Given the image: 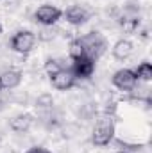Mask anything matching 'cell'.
<instances>
[{
  "label": "cell",
  "mask_w": 152,
  "mask_h": 153,
  "mask_svg": "<svg viewBox=\"0 0 152 153\" xmlns=\"http://www.w3.org/2000/svg\"><path fill=\"white\" fill-rule=\"evenodd\" d=\"M9 45H11V48H13L14 52L27 55V53L34 48V45H36V34L31 32V30H18V32L11 38Z\"/></svg>",
  "instance_id": "277c9868"
},
{
  "label": "cell",
  "mask_w": 152,
  "mask_h": 153,
  "mask_svg": "<svg viewBox=\"0 0 152 153\" xmlns=\"http://www.w3.org/2000/svg\"><path fill=\"white\" fill-rule=\"evenodd\" d=\"M4 91V85H2V78H0V93Z\"/></svg>",
  "instance_id": "d6986e66"
},
{
  "label": "cell",
  "mask_w": 152,
  "mask_h": 153,
  "mask_svg": "<svg viewBox=\"0 0 152 153\" xmlns=\"http://www.w3.org/2000/svg\"><path fill=\"white\" fill-rule=\"evenodd\" d=\"M63 68H66V66L61 61H57V59H47V62H45V71H47L48 76H52L54 73H57Z\"/></svg>",
  "instance_id": "4fadbf2b"
},
{
  "label": "cell",
  "mask_w": 152,
  "mask_h": 153,
  "mask_svg": "<svg viewBox=\"0 0 152 153\" xmlns=\"http://www.w3.org/2000/svg\"><path fill=\"white\" fill-rule=\"evenodd\" d=\"M72 61L74 62H72L70 70L75 75V78H90V76L93 75V71H95V61L91 57L81 55L77 59H72Z\"/></svg>",
  "instance_id": "8992f818"
},
{
  "label": "cell",
  "mask_w": 152,
  "mask_h": 153,
  "mask_svg": "<svg viewBox=\"0 0 152 153\" xmlns=\"http://www.w3.org/2000/svg\"><path fill=\"white\" fill-rule=\"evenodd\" d=\"M63 14H65L66 22H68L70 25H74V27H81V25H84V23L90 20V13H88L84 7H81V5H72V7H68Z\"/></svg>",
  "instance_id": "ba28073f"
},
{
  "label": "cell",
  "mask_w": 152,
  "mask_h": 153,
  "mask_svg": "<svg viewBox=\"0 0 152 153\" xmlns=\"http://www.w3.org/2000/svg\"><path fill=\"white\" fill-rule=\"evenodd\" d=\"M79 41L84 48V55L91 57L93 61H97L99 57H102L108 50V41L100 32H88L84 36H79Z\"/></svg>",
  "instance_id": "6da1fadb"
},
{
  "label": "cell",
  "mask_w": 152,
  "mask_h": 153,
  "mask_svg": "<svg viewBox=\"0 0 152 153\" xmlns=\"http://www.w3.org/2000/svg\"><path fill=\"white\" fill-rule=\"evenodd\" d=\"M22 71H16V70H7L4 71L0 78H2V85L4 89H16L20 84H22Z\"/></svg>",
  "instance_id": "8fae6325"
},
{
  "label": "cell",
  "mask_w": 152,
  "mask_h": 153,
  "mask_svg": "<svg viewBox=\"0 0 152 153\" xmlns=\"http://www.w3.org/2000/svg\"><path fill=\"white\" fill-rule=\"evenodd\" d=\"M4 109H5V102L0 98V111H4Z\"/></svg>",
  "instance_id": "ac0fdd59"
},
{
  "label": "cell",
  "mask_w": 152,
  "mask_h": 153,
  "mask_svg": "<svg viewBox=\"0 0 152 153\" xmlns=\"http://www.w3.org/2000/svg\"><path fill=\"white\" fill-rule=\"evenodd\" d=\"M134 52V45L129 39H118L113 45V57L118 61H125L132 55Z\"/></svg>",
  "instance_id": "30bf717a"
},
{
  "label": "cell",
  "mask_w": 152,
  "mask_h": 153,
  "mask_svg": "<svg viewBox=\"0 0 152 153\" xmlns=\"http://www.w3.org/2000/svg\"><path fill=\"white\" fill-rule=\"evenodd\" d=\"M39 38L43 39V41H47V39H52V38H54V32H50V30H47V29H45V30L41 32V36H39Z\"/></svg>",
  "instance_id": "2e32d148"
},
{
  "label": "cell",
  "mask_w": 152,
  "mask_h": 153,
  "mask_svg": "<svg viewBox=\"0 0 152 153\" xmlns=\"http://www.w3.org/2000/svg\"><path fill=\"white\" fill-rule=\"evenodd\" d=\"M27 153H50V152L45 150V148H41V146H34V148H31Z\"/></svg>",
  "instance_id": "e0dca14e"
},
{
  "label": "cell",
  "mask_w": 152,
  "mask_h": 153,
  "mask_svg": "<svg viewBox=\"0 0 152 153\" xmlns=\"http://www.w3.org/2000/svg\"><path fill=\"white\" fill-rule=\"evenodd\" d=\"M134 75H136V78H138V82L141 80V82H150L152 80V66L150 62H141L136 70H134Z\"/></svg>",
  "instance_id": "7c38bea8"
},
{
  "label": "cell",
  "mask_w": 152,
  "mask_h": 153,
  "mask_svg": "<svg viewBox=\"0 0 152 153\" xmlns=\"http://www.w3.org/2000/svg\"><path fill=\"white\" fill-rule=\"evenodd\" d=\"M0 32H2V23H0Z\"/></svg>",
  "instance_id": "ffe728a7"
},
{
  "label": "cell",
  "mask_w": 152,
  "mask_h": 153,
  "mask_svg": "<svg viewBox=\"0 0 152 153\" xmlns=\"http://www.w3.org/2000/svg\"><path fill=\"white\" fill-rule=\"evenodd\" d=\"M50 82H52V85L57 91H68V89H72L75 85L77 78L72 73L70 68H63V70H59L57 73H54V75L50 76Z\"/></svg>",
  "instance_id": "52a82bcc"
},
{
  "label": "cell",
  "mask_w": 152,
  "mask_h": 153,
  "mask_svg": "<svg viewBox=\"0 0 152 153\" xmlns=\"http://www.w3.org/2000/svg\"><path fill=\"white\" fill-rule=\"evenodd\" d=\"M114 137V123L111 117H102L95 128H93V135H91V143L95 146H108Z\"/></svg>",
  "instance_id": "7a4b0ae2"
},
{
  "label": "cell",
  "mask_w": 152,
  "mask_h": 153,
  "mask_svg": "<svg viewBox=\"0 0 152 153\" xmlns=\"http://www.w3.org/2000/svg\"><path fill=\"white\" fill-rule=\"evenodd\" d=\"M111 82L120 91H132L136 87V84H138V78L134 75V70L122 68V70L114 71V75L111 76Z\"/></svg>",
  "instance_id": "5b68a950"
},
{
  "label": "cell",
  "mask_w": 152,
  "mask_h": 153,
  "mask_svg": "<svg viewBox=\"0 0 152 153\" xmlns=\"http://www.w3.org/2000/svg\"><path fill=\"white\" fill-rule=\"evenodd\" d=\"M81 55H84V48H82L79 38H75V39L70 41V57H72V59H77V57H81Z\"/></svg>",
  "instance_id": "5bb4252c"
},
{
  "label": "cell",
  "mask_w": 152,
  "mask_h": 153,
  "mask_svg": "<svg viewBox=\"0 0 152 153\" xmlns=\"http://www.w3.org/2000/svg\"><path fill=\"white\" fill-rule=\"evenodd\" d=\"M63 16V11L56 5H50V4H45V5H39L38 9L34 11V22L43 25V27H52L56 25Z\"/></svg>",
  "instance_id": "3957f363"
},
{
  "label": "cell",
  "mask_w": 152,
  "mask_h": 153,
  "mask_svg": "<svg viewBox=\"0 0 152 153\" xmlns=\"http://www.w3.org/2000/svg\"><path fill=\"white\" fill-rule=\"evenodd\" d=\"M32 123H34V116L32 114H29V112L16 114L9 119V128L13 132H16V134H23V132H27L32 126Z\"/></svg>",
  "instance_id": "9c48e42d"
},
{
  "label": "cell",
  "mask_w": 152,
  "mask_h": 153,
  "mask_svg": "<svg viewBox=\"0 0 152 153\" xmlns=\"http://www.w3.org/2000/svg\"><path fill=\"white\" fill-rule=\"evenodd\" d=\"M52 105H54V100H52L50 94H41L36 100V107L38 109H52Z\"/></svg>",
  "instance_id": "9a60e30c"
}]
</instances>
